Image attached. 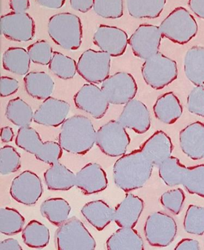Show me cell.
<instances>
[{"mask_svg":"<svg viewBox=\"0 0 204 250\" xmlns=\"http://www.w3.org/2000/svg\"><path fill=\"white\" fill-rule=\"evenodd\" d=\"M163 38L159 26L143 23L129 39V44L134 55L145 61L159 52Z\"/></svg>","mask_w":204,"mask_h":250,"instance_id":"obj_13","label":"cell"},{"mask_svg":"<svg viewBox=\"0 0 204 250\" xmlns=\"http://www.w3.org/2000/svg\"><path fill=\"white\" fill-rule=\"evenodd\" d=\"M141 74L150 87L162 90L177 79V64L173 59L159 52L145 60L141 66Z\"/></svg>","mask_w":204,"mask_h":250,"instance_id":"obj_7","label":"cell"},{"mask_svg":"<svg viewBox=\"0 0 204 250\" xmlns=\"http://www.w3.org/2000/svg\"><path fill=\"white\" fill-rule=\"evenodd\" d=\"M77 64L74 59L61 52H54L49 69L59 79L68 80L73 79L76 75Z\"/></svg>","mask_w":204,"mask_h":250,"instance_id":"obj_36","label":"cell"},{"mask_svg":"<svg viewBox=\"0 0 204 250\" xmlns=\"http://www.w3.org/2000/svg\"><path fill=\"white\" fill-rule=\"evenodd\" d=\"M27 51L31 62L44 66L49 65L54 53L49 43L44 40L29 45Z\"/></svg>","mask_w":204,"mask_h":250,"instance_id":"obj_41","label":"cell"},{"mask_svg":"<svg viewBox=\"0 0 204 250\" xmlns=\"http://www.w3.org/2000/svg\"><path fill=\"white\" fill-rule=\"evenodd\" d=\"M187 108L190 114L204 118V86H195L187 99Z\"/></svg>","mask_w":204,"mask_h":250,"instance_id":"obj_43","label":"cell"},{"mask_svg":"<svg viewBox=\"0 0 204 250\" xmlns=\"http://www.w3.org/2000/svg\"><path fill=\"white\" fill-rule=\"evenodd\" d=\"M183 228L189 234L202 236L204 233V208L191 204L184 217Z\"/></svg>","mask_w":204,"mask_h":250,"instance_id":"obj_37","label":"cell"},{"mask_svg":"<svg viewBox=\"0 0 204 250\" xmlns=\"http://www.w3.org/2000/svg\"><path fill=\"white\" fill-rule=\"evenodd\" d=\"M186 200L183 190L181 188L167 190L160 196V202L163 208L174 215L181 213Z\"/></svg>","mask_w":204,"mask_h":250,"instance_id":"obj_42","label":"cell"},{"mask_svg":"<svg viewBox=\"0 0 204 250\" xmlns=\"http://www.w3.org/2000/svg\"><path fill=\"white\" fill-rule=\"evenodd\" d=\"M182 185L188 192L204 198V165L188 167Z\"/></svg>","mask_w":204,"mask_h":250,"instance_id":"obj_38","label":"cell"},{"mask_svg":"<svg viewBox=\"0 0 204 250\" xmlns=\"http://www.w3.org/2000/svg\"><path fill=\"white\" fill-rule=\"evenodd\" d=\"M14 136L15 134L12 127L6 126L1 128V140L3 143L7 144L12 142Z\"/></svg>","mask_w":204,"mask_h":250,"instance_id":"obj_51","label":"cell"},{"mask_svg":"<svg viewBox=\"0 0 204 250\" xmlns=\"http://www.w3.org/2000/svg\"><path fill=\"white\" fill-rule=\"evenodd\" d=\"M184 72L188 80L195 86L204 85V47L195 45L185 54Z\"/></svg>","mask_w":204,"mask_h":250,"instance_id":"obj_27","label":"cell"},{"mask_svg":"<svg viewBox=\"0 0 204 250\" xmlns=\"http://www.w3.org/2000/svg\"><path fill=\"white\" fill-rule=\"evenodd\" d=\"M95 0H69L72 9L80 13H86L93 9Z\"/></svg>","mask_w":204,"mask_h":250,"instance_id":"obj_45","label":"cell"},{"mask_svg":"<svg viewBox=\"0 0 204 250\" xmlns=\"http://www.w3.org/2000/svg\"><path fill=\"white\" fill-rule=\"evenodd\" d=\"M9 192L17 202L32 206L42 197L44 188L42 180L37 174L26 170L13 179Z\"/></svg>","mask_w":204,"mask_h":250,"instance_id":"obj_14","label":"cell"},{"mask_svg":"<svg viewBox=\"0 0 204 250\" xmlns=\"http://www.w3.org/2000/svg\"><path fill=\"white\" fill-rule=\"evenodd\" d=\"M159 28L163 38L180 45L187 44L198 32L197 21L183 7H177L172 11Z\"/></svg>","mask_w":204,"mask_h":250,"instance_id":"obj_4","label":"cell"},{"mask_svg":"<svg viewBox=\"0 0 204 250\" xmlns=\"http://www.w3.org/2000/svg\"><path fill=\"white\" fill-rule=\"evenodd\" d=\"M76 186L87 195L103 191L108 186L106 171L98 163H88L76 174Z\"/></svg>","mask_w":204,"mask_h":250,"instance_id":"obj_19","label":"cell"},{"mask_svg":"<svg viewBox=\"0 0 204 250\" xmlns=\"http://www.w3.org/2000/svg\"><path fill=\"white\" fill-rule=\"evenodd\" d=\"M9 7L14 12L26 13L30 8V0H9Z\"/></svg>","mask_w":204,"mask_h":250,"instance_id":"obj_47","label":"cell"},{"mask_svg":"<svg viewBox=\"0 0 204 250\" xmlns=\"http://www.w3.org/2000/svg\"><path fill=\"white\" fill-rule=\"evenodd\" d=\"M139 149L153 165L158 167L171 157L174 146L167 133L158 130L145 141Z\"/></svg>","mask_w":204,"mask_h":250,"instance_id":"obj_21","label":"cell"},{"mask_svg":"<svg viewBox=\"0 0 204 250\" xmlns=\"http://www.w3.org/2000/svg\"><path fill=\"white\" fill-rule=\"evenodd\" d=\"M47 32L55 44L64 50H77L82 44V23L73 13H60L51 16Z\"/></svg>","mask_w":204,"mask_h":250,"instance_id":"obj_3","label":"cell"},{"mask_svg":"<svg viewBox=\"0 0 204 250\" xmlns=\"http://www.w3.org/2000/svg\"><path fill=\"white\" fill-rule=\"evenodd\" d=\"M96 132L91 120L81 115L67 118L61 125L58 143L69 154L85 155L96 144Z\"/></svg>","mask_w":204,"mask_h":250,"instance_id":"obj_2","label":"cell"},{"mask_svg":"<svg viewBox=\"0 0 204 250\" xmlns=\"http://www.w3.org/2000/svg\"><path fill=\"white\" fill-rule=\"evenodd\" d=\"M34 114L31 106L20 98L10 100L5 112L7 119L20 128L30 126L34 120Z\"/></svg>","mask_w":204,"mask_h":250,"instance_id":"obj_32","label":"cell"},{"mask_svg":"<svg viewBox=\"0 0 204 250\" xmlns=\"http://www.w3.org/2000/svg\"><path fill=\"white\" fill-rule=\"evenodd\" d=\"M66 0H36L41 6L52 10L60 9L64 6Z\"/></svg>","mask_w":204,"mask_h":250,"instance_id":"obj_49","label":"cell"},{"mask_svg":"<svg viewBox=\"0 0 204 250\" xmlns=\"http://www.w3.org/2000/svg\"><path fill=\"white\" fill-rule=\"evenodd\" d=\"M15 144L24 151L34 155L37 160L49 165L58 162L63 155L60 144L43 142L38 131L30 126L19 129Z\"/></svg>","mask_w":204,"mask_h":250,"instance_id":"obj_5","label":"cell"},{"mask_svg":"<svg viewBox=\"0 0 204 250\" xmlns=\"http://www.w3.org/2000/svg\"><path fill=\"white\" fill-rule=\"evenodd\" d=\"M75 106L96 120L105 116L110 103L101 88L88 83L82 86L74 96Z\"/></svg>","mask_w":204,"mask_h":250,"instance_id":"obj_15","label":"cell"},{"mask_svg":"<svg viewBox=\"0 0 204 250\" xmlns=\"http://www.w3.org/2000/svg\"><path fill=\"white\" fill-rule=\"evenodd\" d=\"M175 219L167 213L157 211L150 214L145 222V238L150 246L167 247L173 243L177 234Z\"/></svg>","mask_w":204,"mask_h":250,"instance_id":"obj_9","label":"cell"},{"mask_svg":"<svg viewBox=\"0 0 204 250\" xmlns=\"http://www.w3.org/2000/svg\"><path fill=\"white\" fill-rule=\"evenodd\" d=\"M144 208V201L141 198L133 193H127L114 209V221L120 228H134Z\"/></svg>","mask_w":204,"mask_h":250,"instance_id":"obj_22","label":"cell"},{"mask_svg":"<svg viewBox=\"0 0 204 250\" xmlns=\"http://www.w3.org/2000/svg\"><path fill=\"white\" fill-rule=\"evenodd\" d=\"M93 44L111 57H120L129 44L127 32L116 26L100 25L93 34Z\"/></svg>","mask_w":204,"mask_h":250,"instance_id":"obj_16","label":"cell"},{"mask_svg":"<svg viewBox=\"0 0 204 250\" xmlns=\"http://www.w3.org/2000/svg\"><path fill=\"white\" fill-rule=\"evenodd\" d=\"M77 69V73L86 82L101 84L111 74V56L103 51L88 49L80 55Z\"/></svg>","mask_w":204,"mask_h":250,"instance_id":"obj_10","label":"cell"},{"mask_svg":"<svg viewBox=\"0 0 204 250\" xmlns=\"http://www.w3.org/2000/svg\"><path fill=\"white\" fill-rule=\"evenodd\" d=\"M21 167V157L14 147L6 145L0 149V173L7 176Z\"/></svg>","mask_w":204,"mask_h":250,"instance_id":"obj_39","label":"cell"},{"mask_svg":"<svg viewBox=\"0 0 204 250\" xmlns=\"http://www.w3.org/2000/svg\"><path fill=\"white\" fill-rule=\"evenodd\" d=\"M118 121L126 128L143 134L151 127V117L148 107L138 99H133L123 107Z\"/></svg>","mask_w":204,"mask_h":250,"instance_id":"obj_18","label":"cell"},{"mask_svg":"<svg viewBox=\"0 0 204 250\" xmlns=\"http://www.w3.org/2000/svg\"><path fill=\"white\" fill-rule=\"evenodd\" d=\"M44 179L47 189L53 191H67L76 186V174L59 161L45 172Z\"/></svg>","mask_w":204,"mask_h":250,"instance_id":"obj_26","label":"cell"},{"mask_svg":"<svg viewBox=\"0 0 204 250\" xmlns=\"http://www.w3.org/2000/svg\"><path fill=\"white\" fill-rule=\"evenodd\" d=\"M154 166L140 149L134 150L114 163V184L127 193L140 189L149 181Z\"/></svg>","mask_w":204,"mask_h":250,"instance_id":"obj_1","label":"cell"},{"mask_svg":"<svg viewBox=\"0 0 204 250\" xmlns=\"http://www.w3.org/2000/svg\"><path fill=\"white\" fill-rule=\"evenodd\" d=\"M1 34L6 39L18 42H26L34 39L36 23L28 13L10 12L1 16Z\"/></svg>","mask_w":204,"mask_h":250,"instance_id":"obj_12","label":"cell"},{"mask_svg":"<svg viewBox=\"0 0 204 250\" xmlns=\"http://www.w3.org/2000/svg\"><path fill=\"white\" fill-rule=\"evenodd\" d=\"M188 6L193 14L204 20V0H188Z\"/></svg>","mask_w":204,"mask_h":250,"instance_id":"obj_48","label":"cell"},{"mask_svg":"<svg viewBox=\"0 0 204 250\" xmlns=\"http://www.w3.org/2000/svg\"><path fill=\"white\" fill-rule=\"evenodd\" d=\"M109 250H143V238L134 228H120L106 242Z\"/></svg>","mask_w":204,"mask_h":250,"instance_id":"obj_28","label":"cell"},{"mask_svg":"<svg viewBox=\"0 0 204 250\" xmlns=\"http://www.w3.org/2000/svg\"><path fill=\"white\" fill-rule=\"evenodd\" d=\"M31 62L27 50L21 47H9L2 57L4 69L20 76H25L29 73Z\"/></svg>","mask_w":204,"mask_h":250,"instance_id":"obj_29","label":"cell"},{"mask_svg":"<svg viewBox=\"0 0 204 250\" xmlns=\"http://www.w3.org/2000/svg\"><path fill=\"white\" fill-rule=\"evenodd\" d=\"M18 240L13 238H8L0 243V250H23Z\"/></svg>","mask_w":204,"mask_h":250,"instance_id":"obj_50","label":"cell"},{"mask_svg":"<svg viewBox=\"0 0 204 250\" xmlns=\"http://www.w3.org/2000/svg\"><path fill=\"white\" fill-rule=\"evenodd\" d=\"M200 249V244L199 241L192 238L182 239L175 247L176 250H199Z\"/></svg>","mask_w":204,"mask_h":250,"instance_id":"obj_46","label":"cell"},{"mask_svg":"<svg viewBox=\"0 0 204 250\" xmlns=\"http://www.w3.org/2000/svg\"><path fill=\"white\" fill-rule=\"evenodd\" d=\"M123 0H95L93 10L99 17L106 20H117L123 15Z\"/></svg>","mask_w":204,"mask_h":250,"instance_id":"obj_40","label":"cell"},{"mask_svg":"<svg viewBox=\"0 0 204 250\" xmlns=\"http://www.w3.org/2000/svg\"><path fill=\"white\" fill-rule=\"evenodd\" d=\"M167 0H126L128 14L136 20H155L164 10Z\"/></svg>","mask_w":204,"mask_h":250,"instance_id":"obj_30","label":"cell"},{"mask_svg":"<svg viewBox=\"0 0 204 250\" xmlns=\"http://www.w3.org/2000/svg\"><path fill=\"white\" fill-rule=\"evenodd\" d=\"M131 138L126 128L118 120H111L98 129L96 144L109 157H120L127 153Z\"/></svg>","mask_w":204,"mask_h":250,"instance_id":"obj_8","label":"cell"},{"mask_svg":"<svg viewBox=\"0 0 204 250\" xmlns=\"http://www.w3.org/2000/svg\"><path fill=\"white\" fill-rule=\"evenodd\" d=\"M101 89L110 104L125 105L135 98L138 85L132 74L117 72L102 83Z\"/></svg>","mask_w":204,"mask_h":250,"instance_id":"obj_11","label":"cell"},{"mask_svg":"<svg viewBox=\"0 0 204 250\" xmlns=\"http://www.w3.org/2000/svg\"><path fill=\"white\" fill-rule=\"evenodd\" d=\"M55 243L58 250H93L96 247L93 236L76 216L68 218L58 227Z\"/></svg>","mask_w":204,"mask_h":250,"instance_id":"obj_6","label":"cell"},{"mask_svg":"<svg viewBox=\"0 0 204 250\" xmlns=\"http://www.w3.org/2000/svg\"><path fill=\"white\" fill-rule=\"evenodd\" d=\"M180 146L187 157L192 160L204 159V124L190 123L179 133Z\"/></svg>","mask_w":204,"mask_h":250,"instance_id":"obj_20","label":"cell"},{"mask_svg":"<svg viewBox=\"0 0 204 250\" xmlns=\"http://www.w3.org/2000/svg\"><path fill=\"white\" fill-rule=\"evenodd\" d=\"M23 82L28 95L37 100L45 101L50 98L54 90V81L44 71L29 72L24 77Z\"/></svg>","mask_w":204,"mask_h":250,"instance_id":"obj_24","label":"cell"},{"mask_svg":"<svg viewBox=\"0 0 204 250\" xmlns=\"http://www.w3.org/2000/svg\"><path fill=\"white\" fill-rule=\"evenodd\" d=\"M69 111L70 105L68 102L50 97L34 112V122L45 127H58L67 120Z\"/></svg>","mask_w":204,"mask_h":250,"instance_id":"obj_17","label":"cell"},{"mask_svg":"<svg viewBox=\"0 0 204 250\" xmlns=\"http://www.w3.org/2000/svg\"><path fill=\"white\" fill-rule=\"evenodd\" d=\"M40 209L42 216L56 227H60L68 219L71 208L65 199L53 198L44 201Z\"/></svg>","mask_w":204,"mask_h":250,"instance_id":"obj_31","label":"cell"},{"mask_svg":"<svg viewBox=\"0 0 204 250\" xmlns=\"http://www.w3.org/2000/svg\"><path fill=\"white\" fill-rule=\"evenodd\" d=\"M81 213L89 224L98 231L103 230L114 220V209L101 200L85 204Z\"/></svg>","mask_w":204,"mask_h":250,"instance_id":"obj_25","label":"cell"},{"mask_svg":"<svg viewBox=\"0 0 204 250\" xmlns=\"http://www.w3.org/2000/svg\"><path fill=\"white\" fill-rule=\"evenodd\" d=\"M156 118L165 125H171L181 118L183 112L181 101L173 91L165 93L157 99L153 107Z\"/></svg>","mask_w":204,"mask_h":250,"instance_id":"obj_23","label":"cell"},{"mask_svg":"<svg viewBox=\"0 0 204 250\" xmlns=\"http://www.w3.org/2000/svg\"><path fill=\"white\" fill-rule=\"evenodd\" d=\"M25 219L17 209L4 208H0V232L12 236L22 232Z\"/></svg>","mask_w":204,"mask_h":250,"instance_id":"obj_35","label":"cell"},{"mask_svg":"<svg viewBox=\"0 0 204 250\" xmlns=\"http://www.w3.org/2000/svg\"><path fill=\"white\" fill-rule=\"evenodd\" d=\"M24 244L32 249H44L49 243V228L36 220H32L22 231Z\"/></svg>","mask_w":204,"mask_h":250,"instance_id":"obj_34","label":"cell"},{"mask_svg":"<svg viewBox=\"0 0 204 250\" xmlns=\"http://www.w3.org/2000/svg\"><path fill=\"white\" fill-rule=\"evenodd\" d=\"M20 88V83L13 78L2 76L0 79V95L1 98H7L14 95Z\"/></svg>","mask_w":204,"mask_h":250,"instance_id":"obj_44","label":"cell"},{"mask_svg":"<svg viewBox=\"0 0 204 250\" xmlns=\"http://www.w3.org/2000/svg\"><path fill=\"white\" fill-rule=\"evenodd\" d=\"M187 168L178 158L172 155L158 166L160 178L170 187L182 185Z\"/></svg>","mask_w":204,"mask_h":250,"instance_id":"obj_33","label":"cell"}]
</instances>
